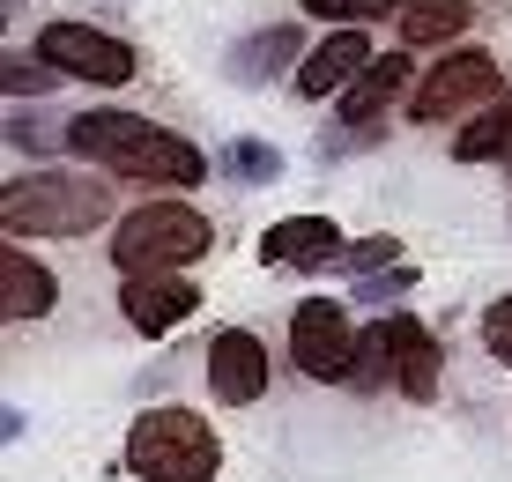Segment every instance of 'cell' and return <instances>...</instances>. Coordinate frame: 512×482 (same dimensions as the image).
<instances>
[{
  "label": "cell",
  "mask_w": 512,
  "mask_h": 482,
  "mask_svg": "<svg viewBox=\"0 0 512 482\" xmlns=\"http://www.w3.org/2000/svg\"><path fill=\"white\" fill-rule=\"evenodd\" d=\"M409 89H416V60H409V45H401V52H379V60L334 97V112H342V127H379L394 104H409Z\"/></svg>",
  "instance_id": "cell-12"
},
{
  "label": "cell",
  "mask_w": 512,
  "mask_h": 482,
  "mask_svg": "<svg viewBox=\"0 0 512 482\" xmlns=\"http://www.w3.org/2000/svg\"><path fill=\"white\" fill-rule=\"evenodd\" d=\"M305 30L297 23H260V30H245V38L223 52V82H238V89H275V75H297V60H305Z\"/></svg>",
  "instance_id": "cell-10"
},
{
  "label": "cell",
  "mask_w": 512,
  "mask_h": 482,
  "mask_svg": "<svg viewBox=\"0 0 512 482\" xmlns=\"http://www.w3.org/2000/svg\"><path fill=\"white\" fill-rule=\"evenodd\" d=\"M30 52H38V60H52L67 82H90V89H127V82L141 75L134 45L112 38V30H97V23H45Z\"/></svg>",
  "instance_id": "cell-6"
},
{
  "label": "cell",
  "mask_w": 512,
  "mask_h": 482,
  "mask_svg": "<svg viewBox=\"0 0 512 482\" xmlns=\"http://www.w3.org/2000/svg\"><path fill=\"white\" fill-rule=\"evenodd\" d=\"M216 245V223L193 201H141L112 223V267L119 275H186L193 260Z\"/></svg>",
  "instance_id": "cell-4"
},
{
  "label": "cell",
  "mask_w": 512,
  "mask_h": 482,
  "mask_svg": "<svg viewBox=\"0 0 512 482\" xmlns=\"http://www.w3.org/2000/svg\"><path fill=\"white\" fill-rule=\"evenodd\" d=\"M119 312H127L134 334L164 342L171 327H186V319L201 312V290H193L186 275H127V282H119Z\"/></svg>",
  "instance_id": "cell-11"
},
{
  "label": "cell",
  "mask_w": 512,
  "mask_h": 482,
  "mask_svg": "<svg viewBox=\"0 0 512 482\" xmlns=\"http://www.w3.org/2000/svg\"><path fill=\"white\" fill-rule=\"evenodd\" d=\"M282 171H290V164H282V149H275V141H260V134H238V141H223V149H216V178H231V186H275Z\"/></svg>",
  "instance_id": "cell-18"
},
{
  "label": "cell",
  "mask_w": 512,
  "mask_h": 482,
  "mask_svg": "<svg viewBox=\"0 0 512 482\" xmlns=\"http://www.w3.org/2000/svg\"><path fill=\"white\" fill-rule=\"evenodd\" d=\"M342 230H334V216H282L260 230V260L268 267H297V275H312V267H334L342 260Z\"/></svg>",
  "instance_id": "cell-14"
},
{
  "label": "cell",
  "mask_w": 512,
  "mask_h": 482,
  "mask_svg": "<svg viewBox=\"0 0 512 482\" xmlns=\"http://www.w3.org/2000/svg\"><path fill=\"white\" fill-rule=\"evenodd\" d=\"M60 305V275L30 245H0V312L8 319H45Z\"/></svg>",
  "instance_id": "cell-15"
},
{
  "label": "cell",
  "mask_w": 512,
  "mask_h": 482,
  "mask_svg": "<svg viewBox=\"0 0 512 482\" xmlns=\"http://www.w3.org/2000/svg\"><path fill=\"white\" fill-rule=\"evenodd\" d=\"M453 156H461V164H505L512 171V89H505L498 104H483L475 119H461Z\"/></svg>",
  "instance_id": "cell-17"
},
{
  "label": "cell",
  "mask_w": 512,
  "mask_h": 482,
  "mask_svg": "<svg viewBox=\"0 0 512 482\" xmlns=\"http://www.w3.org/2000/svg\"><path fill=\"white\" fill-rule=\"evenodd\" d=\"M8 141H15V149H38V156H45V149H67V127H60V134H45V127H38V112L15 97V104H8Z\"/></svg>",
  "instance_id": "cell-25"
},
{
  "label": "cell",
  "mask_w": 512,
  "mask_h": 482,
  "mask_svg": "<svg viewBox=\"0 0 512 482\" xmlns=\"http://www.w3.org/2000/svg\"><path fill=\"white\" fill-rule=\"evenodd\" d=\"M67 156L97 164L119 186H149V193L156 186H201L208 178V156L186 134L156 127L149 112H75L67 119Z\"/></svg>",
  "instance_id": "cell-1"
},
{
  "label": "cell",
  "mask_w": 512,
  "mask_h": 482,
  "mask_svg": "<svg viewBox=\"0 0 512 482\" xmlns=\"http://www.w3.org/2000/svg\"><path fill=\"white\" fill-rule=\"evenodd\" d=\"M127 475L134 482H216L223 475V438L208 416L164 401V408H141L127 423Z\"/></svg>",
  "instance_id": "cell-3"
},
{
  "label": "cell",
  "mask_w": 512,
  "mask_h": 482,
  "mask_svg": "<svg viewBox=\"0 0 512 482\" xmlns=\"http://www.w3.org/2000/svg\"><path fill=\"white\" fill-rule=\"evenodd\" d=\"M349 386H357V394H379V386H394V342H386V319L357 334V364H349Z\"/></svg>",
  "instance_id": "cell-19"
},
{
  "label": "cell",
  "mask_w": 512,
  "mask_h": 482,
  "mask_svg": "<svg viewBox=\"0 0 512 482\" xmlns=\"http://www.w3.org/2000/svg\"><path fill=\"white\" fill-rule=\"evenodd\" d=\"M483 356L498 371H512V297H490V312H483Z\"/></svg>",
  "instance_id": "cell-24"
},
{
  "label": "cell",
  "mask_w": 512,
  "mask_h": 482,
  "mask_svg": "<svg viewBox=\"0 0 512 482\" xmlns=\"http://www.w3.org/2000/svg\"><path fill=\"white\" fill-rule=\"evenodd\" d=\"M468 23H475L468 0H409V8L394 15V38L409 52H446V45L468 38Z\"/></svg>",
  "instance_id": "cell-16"
},
{
  "label": "cell",
  "mask_w": 512,
  "mask_h": 482,
  "mask_svg": "<svg viewBox=\"0 0 512 482\" xmlns=\"http://www.w3.org/2000/svg\"><path fill=\"white\" fill-rule=\"evenodd\" d=\"M201 356H208L201 379H208V394L223 408H253L268 394V379H275V356H268V342H260L253 327H216Z\"/></svg>",
  "instance_id": "cell-8"
},
{
  "label": "cell",
  "mask_w": 512,
  "mask_h": 482,
  "mask_svg": "<svg viewBox=\"0 0 512 482\" xmlns=\"http://www.w3.org/2000/svg\"><path fill=\"white\" fill-rule=\"evenodd\" d=\"M409 290H416V267H409V260H394V267H379V275L349 282V297H357V305H372V312H394V297H409Z\"/></svg>",
  "instance_id": "cell-21"
},
{
  "label": "cell",
  "mask_w": 512,
  "mask_h": 482,
  "mask_svg": "<svg viewBox=\"0 0 512 482\" xmlns=\"http://www.w3.org/2000/svg\"><path fill=\"white\" fill-rule=\"evenodd\" d=\"M290 364L305 371L312 386H349L357 327H349L342 297H297V312H290Z\"/></svg>",
  "instance_id": "cell-7"
},
{
  "label": "cell",
  "mask_w": 512,
  "mask_h": 482,
  "mask_svg": "<svg viewBox=\"0 0 512 482\" xmlns=\"http://www.w3.org/2000/svg\"><path fill=\"white\" fill-rule=\"evenodd\" d=\"M312 23H372V15H401L409 0H297Z\"/></svg>",
  "instance_id": "cell-23"
},
{
  "label": "cell",
  "mask_w": 512,
  "mask_h": 482,
  "mask_svg": "<svg viewBox=\"0 0 512 482\" xmlns=\"http://www.w3.org/2000/svg\"><path fill=\"white\" fill-rule=\"evenodd\" d=\"M0 82H8V97H45V89H60L67 75H60V67H52V60H38V52H8V67H0Z\"/></svg>",
  "instance_id": "cell-20"
},
{
  "label": "cell",
  "mask_w": 512,
  "mask_h": 482,
  "mask_svg": "<svg viewBox=\"0 0 512 482\" xmlns=\"http://www.w3.org/2000/svg\"><path fill=\"white\" fill-rule=\"evenodd\" d=\"M394 260H401V238H349L342 260H334V275L364 282V275H379V267H394Z\"/></svg>",
  "instance_id": "cell-22"
},
{
  "label": "cell",
  "mask_w": 512,
  "mask_h": 482,
  "mask_svg": "<svg viewBox=\"0 0 512 482\" xmlns=\"http://www.w3.org/2000/svg\"><path fill=\"white\" fill-rule=\"evenodd\" d=\"M372 60H379V45H372V30H364V23H327V38L297 60L290 82H297V97H305V104H327V97H342Z\"/></svg>",
  "instance_id": "cell-9"
},
{
  "label": "cell",
  "mask_w": 512,
  "mask_h": 482,
  "mask_svg": "<svg viewBox=\"0 0 512 482\" xmlns=\"http://www.w3.org/2000/svg\"><path fill=\"white\" fill-rule=\"evenodd\" d=\"M386 342H394V394L401 401H438V379H446L438 334L416 312H386Z\"/></svg>",
  "instance_id": "cell-13"
},
{
  "label": "cell",
  "mask_w": 512,
  "mask_h": 482,
  "mask_svg": "<svg viewBox=\"0 0 512 482\" xmlns=\"http://www.w3.org/2000/svg\"><path fill=\"white\" fill-rule=\"evenodd\" d=\"M112 186L97 164L90 171H30L0 186V223L8 238H90L112 223Z\"/></svg>",
  "instance_id": "cell-2"
},
{
  "label": "cell",
  "mask_w": 512,
  "mask_h": 482,
  "mask_svg": "<svg viewBox=\"0 0 512 482\" xmlns=\"http://www.w3.org/2000/svg\"><path fill=\"white\" fill-rule=\"evenodd\" d=\"M505 97V60L490 45H446L431 67L416 75L409 89V127H453V119H468V112H483V104H498Z\"/></svg>",
  "instance_id": "cell-5"
}]
</instances>
